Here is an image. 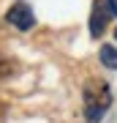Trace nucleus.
I'll return each instance as SVG.
<instances>
[{"instance_id":"obj_6","label":"nucleus","mask_w":117,"mask_h":123,"mask_svg":"<svg viewBox=\"0 0 117 123\" xmlns=\"http://www.w3.org/2000/svg\"><path fill=\"white\" fill-rule=\"evenodd\" d=\"M6 120V104H0V123Z\"/></svg>"},{"instance_id":"obj_4","label":"nucleus","mask_w":117,"mask_h":123,"mask_svg":"<svg viewBox=\"0 0 117 123\" xmlns=\"http://www.w3.org/2000/svg\"><path fill=\"white\" fill-rule=\"evenodd\" d=\"M101 63L106 68H117V47L104 44V49H101Z\"/></svg>"},{"instance_id":"obj_3","label":"nucleus","mask_w":117,"mask_h":123,"mask_svg":"<svg viewBox=\"0 0 117 123\" xmlns=\"http://www.w3.org/2000/svg\"><path fill=\"white\" fill-rule=\"evenodd\" d=\"M109 14H112V11H109L106 0H95V3H93V14H90V36H93V38H98V36L104 33Z\"/></svg>"},{"instance_id":"obj_7","label":"nucleus","mask_w":117,"mask_h":123,"mask_svg":"<svg viewBox=\"0 0 117 123\" xmlns=\"http://www.w3.org/2000/svg\"><path fill=\"white\" fill-rule=\"evenodd\" d=\"M114 38H117V30H114Z\"/></svg>"},{"instance_id":"obj_2","label":"nucleus","mask_w":117,"mask_h":123,"mask_svg":"<svg viewBox=\"0 0 117 123\" xmlns=\"http://www.w3.org/2000/svg\"><path fill=\"white\" fill-rule=\"evenodd\" d=\"M6 22H8L11 27H17V30H30V27L35 25V17H33V11H30L27 3L17 0V3L6 11Z\"/></svg>"},{"instance_id":"obj_5","label":"nucleus","mask_w":117,"mask_h":123,"mask_svg":"<svg viewBox=\"0 0 117 123\" xmlns=\"http://www.w3.org/2000/svg\"><path fill=\"white\" fill-rule=\"evenodd\" d=\"M106 6H109V11L117 17V0H106Z\"/></svg>"},{"instance_id":"obj_1","label":"nucleus","mask_w":117,"mask_h":123,"mask_svg":"<svg viewBox=\"0 0 117 123\" xmlns=\"http://www.w3.org/2000/svg\"><path fill=\"white\" fill-rule=\"evenodd\" d=\"M109 104H112L109 85L98 82V79L87 82V88H84V115H87V123H98L101 115L109 110Z\"/></svg>"}]
</instances>
